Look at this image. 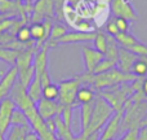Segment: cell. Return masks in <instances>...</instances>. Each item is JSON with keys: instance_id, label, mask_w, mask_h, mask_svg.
I'll return each instance as SVG.
<instances>
[{"instance_id": "f1b7e54d", "label": "cell", "mask_w": 147, "mask_h": 140, "mask_svg": "<svg viewBox=\"0 0 147 140\" xmlns=\"http://www.w3.org/2000/svg\"><path fill=\"white\" fill-rule=\"evenodd\" d=\"M115 22H116V26L120 33H129V21L124 20V18H115Z\"/></svg>"}, {"instance_id": "d6986e66", "label": "cell", "mask_w": 147, "mask_h": 140, "mask_svg": "<svg viewBox=\"0 0 147 140\" xmlns=\"http://www.w3.org/2000/svg\"><path fill=\"white\" fill-rule=\"evenodd\" d=\"M115 39H116L117 44H119L121 48H125V49H130L133 46H136V44L140 42L130 33H119L115 36Z\"/></svg>"}, {"instance_id": "5bb4252c", "label": "cell", "mask_w": 147, "mask_h": 140, "mask_svg": "<svg viewBox=\"0 0 147 140\" xmlns=\"http://www.w3.org/2000/svg\"><path fill=\"white\" fill-rule=\"evenodd\" d=\"M94 99H96L94 88H92L90 86H85V84H83V86L79 88L78 94H76V107L93 102Z\"/></svg>"}, {"instance_id": "603a6c76", "label": "cell", "mask_w": 147, "mask_h": 140, "mask_svg": "<svg viewBox=\"0 0 147 140\" xmlns=\"http://www.w3.org/2000/svg\"><path fill=\"white\" fill-rule=\"evenodd\" d=\"M93 44H94V49H97V51L101 52L105 56L106 49H107V34L105 33L103 30L96 31V36H94Z\"/></svg>"}, {"instance_id": "8992f818", "label": "cell", "mask_w": 147, "mask_h": 140, "mask_svg": "<svg viewBox=\"0 0 147 140\" xmlns=\"http://www.w3.org/2000/svg\"><path fill=\"white\" fill-rule=\"evenodd\" d=\"M16 109V105L9 97L0 100V134L3 136L10 127V121H12L13 112Z\"/></svg>"}, {"instance_id": "6da1fadb", "label": "cell", "mask_w": 147, "mask_h": 140, "mask_svg": "<svg viewBox=\"0 0 147 140\" xmlns=\"http://www.w3.org/2000/svg\"><path fill=\"white\" fill-rule=\"evenodd\" d=\"M114 109L111 108V105L101 96H96L94 99V105H93V113H92V120L89 123L88 128L83 132H80L79 135H76L75 140H86L89 136H92L93 134H97L101 131L102 127H105V125L107 123V121L114 115Z\"/></svg>"}, {"instance_id": "7a4b0ae2", "label": "cell", "mask_w": 147, "mask_h": 140, "mask_svg": "<svg viewBox=\"0 0 147 140\" xmlns=\"http://www.w3.org/2000/svg\"><path fill=\"white\" fill-rule=\"evenodd\" d=\"M134 94L130 83H121L117 86L109 87L106 89L101 91V96L111 105L115 113H123L124 104L132 95Z\"/></svg>"}, {"instance_id": "4fadbf2b", "label": "cell", "mask_w": 147, "mask_h": 140, "mask_svg": "<svg viewBox=\"0 0 147 140\" xmlns=\"http://www.w3.org/2000/svg\"><path fill=\"white\" fill-rule=\"evenodd\" d=\"M140 59V56L133 52L128 51L125 48H121L120 47L119 49V59H117V64H116V68L119 69L120 71L125 74H130L132 71V66L134 65V62Z\"/></svg>"}, {"instance_id": "cb8c5ba5", "label": "cell", "mask_w": 147, "mask_h": 140, "mask_svg": "<svg viewBox=\"0 0 147 140\" xmlns=\"http://www.w3.org/2000/svg\"><path fill=\"white\" fill-rule=\"evenodd\" d=\"M130 74H133L136 78H145V76H147V62H146L145 57L140 56V59L132 66Z\"/></svg>"}, {"instance_id": "30bf717a", "label": "cell", "mask_w": 147, "mask_h": 140, "mask_svg": "<svg viewBox=\"0 0 147 140\" xmlns=\"http://www.w3.org/2000/svg\"><path fill=\"white\" fill-rule=\"evenodd\" d=\"M18 81V70L16 66L9 68L5 74L3 75V78L0 79V100L5 99L9 96L10 91H12L14 83Z\"/></svg>"}, {"instance_id": "8d00e7d4", "label": "cell", "mask_w": 147, "mask_h": 140, "mask_svg": "<svg viewBox=\"0 0 147 140\" xmlns=\"http://www.w3.org/2000/svg\"><path fill=\"white\" fill-rule=\"evenodd\" d=\"M26 1H27V4H30V3L32 1V0H26Z\"/></svg>"}, {"instance_id": "d4e9b609", "label": "cell", "mask_w": 147, "mask_h": 140, "mask_svg": "<svg viewBox=\"0 0 147 140\" xmlns=\"http://www.w3.org/2000/svg\"><path fill=\"white\" fill-rule=\"evenodd\" d=\"M16 40L20 42V43H23V44L32 42V38H31V34H30V29H28L27 26H22V27L18 29V31L16 33Z\"/></svg>"}, {"instance_id": "f35d334b", "label": "cell", "mask_w": 147, "mask_h": 140, "mask_svg": "<svg viewBox=\"0 0 147 140\" xmlns=\"http://www.w3.org/2000/svg\"><path fill=\"white\" fill-rule=\"evenodd\" d=\"M112 140H115V139H112Z\"/></svg>"}, {"instance_id": "836d02e7", "label": "cell", "mask_w": 147, "mask_h": 140, "mask_svg": "<svg viewBox=\"0 0 147 140\" xmlns=\"http://www.w3.org/2000/svg\"><path fill=\"white\" fill-rule=\"evenodd\" d=\"M26 140H41V139L39 138V136L34 132V131H30V132L27 134V138H26Z\"/></svg>"}, {"instance_id": "7c38bea8", "label": "cell", "mask_w": 147, "mask_h": 140, "mask_svg": "<svg viewBox=\"0 0 147 140\" xmlns=\"http://www.w3.org/2000/svg\"><path fill=\"white\" fill-rule=\"evenodd\" d=\"M30 7H31L30 4L22 5L21 3H17V1H14V0H0V14L14 16V14H17V13L22 12V18L26 20L25 13L32 12V9H27V8H30Z\"/></svg>"}, {"instance_id": "e0dca14e", "label": "cell", "mask_w": 147, "mask_h": 140, "mask_svg": "<svg viewBox=\"0 0 147 140\" xmlns=\"http://www.w3.org/2000/svg\"><path fill=\"white\" fill-rule=\"evenodd\" d=\"M32 130H27L25 127H20V126H10L8 131L5 132L4 139L5 140H26L27 134Z\"/></svg>"}, {"instance_id": "83f0119b", "label": "cell", "mask_w": 147, "mask_h": 140, "mask_svg": "<svg viewBox=\"0 0 147 140\" xmlns=\"http://www.w3.org/2000/svg\"><path fill=\"white\" fill-rule=\"evenodd\" d=\"M105 33H106L107 35H111V36H116L117 34L120 33L117 26H116V22H115V18H111V20L106 23V31H105Z\"/></svg>"}, {"instance_id": "e575fe53", "label": "cell", "mask_w": 147, "mask_h": 140, "mask_svg": "<svg viewBox=\"0 0 147 140\" xmlns=\"http://www.w3.org/2000/svg\"><path fill=\"white\" fill-rule=\"evenodd\" d=\"M99 139V132H97V134H93L92 136H89L86 140H98Z\"/></svg>"}, {"instance_id": "ab89813d", "label": "cell", "mask_w": 147, "mask_h": 140, "mask_svg": "<svg viewBox=\"0 0 147 140\" xmlns=\"http://www.w3.org/2000/svg\"><path fill=\"white\" fill-rule=\"evenodd\" d=\"M146 101H147V99H146Z\"/></svg>"}, {"instance_id": "8fae6325", "label": "cell", "mask_w": 147, "mask_h": 140, "mask_svg": "<svg viewBox=\"0 0 147 140\" xmlns=\"http://www.w3.org/2000/svg\"><path fill=\"white\" fill-rule=\"evenodd\" d=\"M96 36V31L93 33H81V31H67L61 39L56 42V46L58 44H74V43H88L93 42Z\"/></svg>"}, {"instance_id": "7402d4cb", "label": "cell", "mask_w": 147, "mask_h": 140, "mask_svg": "<svg viewBox=\"0 0 147 140\" xmlns=\"http://www.w3.org/2000/svg\"><path fill=\"white\" fill-rule=\"evenodd\" d=\"M41 96H43V99L49 100V101H58V96H59L58 84L52 82V83L44 86L43 91H41Z\"/></svg>"}, {"instance_id": "3957f363", "label": "cell", "mask_w": 147, "mask_h": 140, "mask_svg": "<svg viewBox=\"0 0 147 140\" xmlns=\"http://www.w3.org/2000/svg\"><path fill=\"white\" fill-rule=\"evenodd\" d=\"M83 86L81 79L78 76L71 79H66V81H61L58 83L59 88V96L58 102L62 107H76V94H78L79 88Z\"/></svg>"}, {"instance_id": "5b68a950", "label": "cell", "mask_w": 147, "mask_h": 140, "mask_svg": "<svg viewBox=\"0 0 147 140\" xmlns=\"http://www.w3.org/2000/svg\"><path fill=\"white\" fill-rule=\"evenodd\" d=\"M111 12L115 18H124L127 21H137L140 18L138 13L128 0H112Z\"/></svg>"}, {"instance_id": "9a60e30c", "label": "cell", "mask_w": 147, "mask_h": 140, "mask_svg": "<svg viewBox=\"0 0 147 140\" xmlns=\"http://www.w3.org/2000/svg\"><path fill=\"white\" fill-rule=\"evenodd\" d=\"M41 91H43V86H41V82H40V76L35 75L30 84L27 87V94L30 96V99L32 100L34 102H38L39 100L43 99L41 96Z\"/></svg>"}, {"instance_id": "52a82bcc", "label": "cell", "mask_w": 147, "mask_h": 140, "mask_svg": "<svg viewBox=\"0 0 147 140\" xmlns=\"http://www.w3.org/2000/svg\"><path fill=\"white\" fill-rule=\"evenodd\" d=\"M62 105L58 101H49V100L41 99L36 102V110H38L39 115L43 118L44 121H48L54 118L56 115L61 114L62 112Z\"/></svg>"}, {"instance_id": "d6a6232c", "label": "cell", "mask_w": 147, "mask_h": 140, "mask_svg": "<svg viewBox=\"0 0 147 140\" xmlns=\"http://www.w3.org/2000/svg\"><path fill=\"white\" fill-rule=\"evenodd\" d=\"M141 92L145 95V97L147 99V76H145L142 81V86H141Z\"/></svg>"}, {"instance_id": "2e32d148", "label": "cell", "mask_w": 147, "mask_h": 140, "mask_svg": "<svg viewBox=\"0 0 147 140\" xmlns=\"http://www.w3.org/2000/svg\"><path fill=\"white\" fill-rule=\"evenodd\" d=\"M93 102H89V104H84L80 105V126H81V132L85 131L88 128L89 123L92 120V113H93Z\"/></svg>"}, {"instance_id": "74e56055", "label": "cell", "mask_w": 147, "mask_h": 140, "mask_svg": "<svg viewBox=\"0 0 147 140\" xmlns=\"http://www.w3.org/2000/svg\"><path fill=\"white\" fill-rule=\"evenodd\" d=\"M14 1H17V3H21V1H23V0H14Z\"/></svg>"}, {"instance_id": "4316f807", "label": "cell", "mask_w": 147, "mask_h": 140, "mask_svg": "<svg viewBox=\"0 0 147 140\" xmlns=\"http://www.w3.org/2000/svg\"><path fill=\"white\" fill-rule=\"evenodd\" d=\"M128 51L133 52V53L138 55V56H143V57H147V46L146 44H143L142 42H138L136 46H133L130 49H128Z\"/></svg>"}, {"instance_id": "1f68e13d", "label": "cell", "mask_w": 147, "mask_h": 140, "mask_svg": "<svg viewBox=\"0 0 147 140\" xmlns=\"http://www.w3.org/2000/svg\"><path fill=\"white\" fill-rule=\"evenodd\" d=\"M138 140H147V126L138 130Z\"/></svg>"}, {"instance_id": "ffe728a7", "label": "cell", "mask_w": 147, "mask_h": 140, "mask_svg": "<svg viewBox=\"0 0 147 140\" xmlns=\"http://www.w3.org/2000/svg\"><path fill=\"white\" fill-rule=\"evenodd\" d=\"M18 57V52L13 51V49H9L4 46H0V61L8 64L10 68L16 66V61H17Z\"/></svg>"}, {"instance_id": "4dcf8cb0", "label": "cell", "mask_w": 147, "mask_h": 140, "mask_svg": "<svg viewBox=\"0 0 147 140\" xmlns=\"http://www.w3.org/2000/svg\"><path fill=\"white\" fill-rule=\"evenodd\" d=\"M45 123H47V127H48V130L56 135V122H54V118L45 121Z\"/></svg>"}, {"instance_id": "ac0fdd59", "label": "cell", "mask_w": 147, "mask_h": 140, "mask_svg": "<svg viewBox=\"0 0 147 140\" xmlns=\"http://www.w3.org/2000/svg\"><path fill=\"white\" fill-rule=\"evenodd\" d=\"M66 33H67V27H66V26L62 25V23H56V25H53V27H52L51 35H49L48 42H47L45 44L49 47V48L56 47V42L58 40V39H61Z\"/></svg>"}, {"instance_id": "d590c367", "label": "cell", "mask_w": 147, "mask_h": 140, "mask_svg": "<svg viewBox=\"0 0 147 140\" xmlns=\"http://www.w3.org/2000/svg\"><path fill=\"white\" fill-rule=\"evenodd\" d=\"M145 126H147V114L145 115V118H143V121H142V122H141L140 128H141V127H145ZM140 128H138V130H140Z\"/></svg>"}, {"instance_id": "44dd1931", "label": "cell", "mask_w": 147, "mask_h": 140, "mask_svg": "<svg viewBox=\"0 0 147 140\" xmlns=\"http://www.w3.org/2000/svg\"><path fill=\"white\" fill-rule=\"evenodd\" d=\"M10 126H20V127H25V128H27V130H31L30 122H28L26 114L22 112V110L17 109V108H16L14 112H13L12 121H10Z\"/></svg>"}, {"instance_id": "9c48e42d", "label": "cell", "mask_w": 147, "mask_h": 140, "mask_svg": "<svg viewBox=\"0 0 147 140\" xmlns=\"http://www.w3.org/2000/svg\"><path fill=\"white\" fill-rule=\"evenodd\" d=\"M81 52H83L84 66H85V71H84V73L93 74L97 65L105 59V56L101 52H98L97 49H94L93 47H89V46H83Z\"/></svg>"}, {"instance_id": "f546056e", "label": "cell", "mask_w": 147, "mask_h": 140, "mask_svg": "<svg viewBox=\"0 0 147 140\" xmlns=\"http://www.w3.org/2000/svg\"><path fill=\"white\" fill-rule=\"evenodd\" d=\"M119 140H138V130H129L123 134Z\"/></svg>"}, {"instance_id": "ba28073f", "label": "cell", "mask_w": 147, "mask_h": 140, "mask_svg": "<svg viewBox=\"0 0 147 140\" xmlns=\"http://www.w3.org/2000/svg\"><path fill=\"white\" fill-rule=\"evenodd\" d=\"M123 113H114L111 118L107 121L102 131H99L98 140H112L120 134V126H121Z\"/></svg>"}, {"instance_id": "277c9868", "label": "cell", "mask_w": 147, "mask_h": 140, "mask_svg": "<svg viewBox=\"0 0 147 140\" xmlns=\"http://www.w3.org/2000/svg\"><path fill=\"white\" fill-rule=\"evenodd\" d=\"M8 97L14 102L16 108L20 109V110H22V112H26L27 109H30V108H32V107L36 105L35 102L30 99V96H28L27 87H25L23 84H21L18 81L14 83V86H13L12 91H10V94H9Z\"/></svg>"}, {"instance_id": "484cf974", "label": "cell", "mask_w": 147, "mask_h": 140, "mask_svg": "<svg viewBox=\"0 0 147 140\" xmlns=\"http://www.w3.org/2000/svg\"><path fill=\"white\" fill-rule=\"evenodd\" d=\"M114 68H116V62L111 61V60H107V59H103L101 62H99L98 65H97V68L94 69L93 74L96 75V74H102V73H106V71H110L111 69H114Z\"/></svg>"}]
</instances>
